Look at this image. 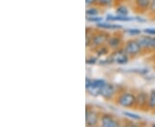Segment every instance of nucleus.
<instances>
[{
  "instance_id": "6",
  "label": "nucleus",
  "mask_w": 155,
  "mask_h": 127,
  "mask_svg": "<svg viewBox=\"0 0 155 127\" xmlns=\"http://www.w3.org/2000/svg\"><path fill=\"white\" fill-rule=\"evenodd\" d=\"M99 120V114L92 111L91 109L89 110L86 108V113H85V125L87 126H96L98 124Z\"/></svg>"
},
{
  "instance_id": "5",
  "label": "nucleus",
  "mask_w": 155,
  "mask_h": 127,
  "mask_svg": "<svg viewBox=\"0 0 155 127\" xmlns=\"http://www.w3.org/2000/svg\"><path fill=\"white\" fill-rule=\"evenodd\" d=\"M116 94V87L114 84L106 83L101 90V96L105 100H112Z\"/></svg>"
},
{
  "instance_id": "17",
  "label": "nucleus",
  "mask_w": 155,
  "mask_h": 127,
  "mask_svg": "<svg viewBox=\"0 0 155 127\" xmlns=\"http://www.w3.org/2000/svg\"><path fill=\"white\" fill-rule=\"evenodd\" d=\"M116 12L120 16H128V10L125 5H119L116 8Z\"/></svg>"
},
{
  "instance_id": "20",
  "label": "nucleus",
  "mask_w": 155,
  "mask_h": 127,
  "mask_svg": "<svg viewBox=\"0 0 155 127\" xmlns=\"http://www.w3.org/2000/svg\"><path fill=\"white\" fill-rule=\"evenodd\" d=\"M123 115L126 116L127 118H129L131 119H134V120H140L141 119V117L136 114V113H131V112H123Z\"/></svg>"
},
{
  "instance_id": "19",
  "label": "nucleus",
  "mask_w": 155,
  "mask_h": 127,
  "mask_svg": "<svg viewBox=\"0 0 155 127\" xmlns=\"http://www.w3.org/2000/svg\"><path fill=\"white\" fill-rule=\"evenodd\" d=\"M125 33L129 34L130 36H137L141 33V30L139 28H127L125 30Z\"/></svg>"
},
{
  "instance_id": "14",
  "label": "nucleus",
  "mask_w": 155,
  "mask_h": 127,
  "mask_svg": "<svg viewBox=\"0 0 155 127\" xmlns=\"http://www.w3.org/2000/svg\"><path fill=\"white\" fill-rule=\"evenodd\" d=\"M147 107H148L149 110L155 111V90H152L150 92Z\"/></svg>"
},
{
  "instance_id": "25",
  "label": "nucleus",
  "mask_w": 155,
  "mask_h": 127,
  "mask_svg": "<svg viewBox=\"0 0 155 127\" xmlns=\"http://www.w3.org/2000/svg\"><path fill=\"white\" fill-rule=\"evenodd\" d=\"M91 83H92V80H91V79H90L89 78H85V88H86V89L91 86Z\"/></svg>"
},
{
  "instance_id": "27",
  "label": "nucleus",
  "mask_w": 155,
  "mask_h": 127,
  "mask_svg": "<svg viewBox=\"0 0 155 127\" xmlns=\"http://www.w3.org/2000/svg\"><path fill=\"white\" fill-rule=\"evenodd\" d=\"M134 20H136V21H138V22H146V20H145V19H143V18H141L140 17H136L135 18H134Z\"/></svg>"
},
{
  "instance_id": "8",
  "label": "nucleus",
  "mask_w": 155,
  "mask_h": 127,
  "mask_svg": "<svg viewBox=\"0 0 155 127\" xmlns=\"http://www.w3.org/2000/svg\"><path fill=\"white\" fill-rule=\"evenodd\" d=\"M101 125L104 127H117L119 126V122L116 120L114 117L108 114V113H104L101 119Z\"/></svg>"
},
{
  "instance_id": "18",
  "label": "nucleus",
  "mask_w": 155,
  "mask_h": 127,
  "mask_svg": "<svg viewBox=\"0 0 155 127\" xmlns=\"http://www.w3.org/2000/svg\"><path fill=\"white\" fill-rule=\"evenodd\" d=\"M115 0H97V5L101 7H109L114 4Z\"/></svg>"
},
{
  "instance_id": "4",
  "label": "nucleus",
  "mask_w": 155,
  "mask_h": 127,
  "mask_svg": "<svg viewBox=\"0 0 155 127\" xmlns=\"http://www.w3.org/2000/svg\"><path fill=\"white\" fill-rule=\"evenodd\" d=\"M110 38V35L105 32H97L93 33L92 35V40H91V46H93L95 48L99 47L101 46L107 44V41Z\"/></svg>"
},
{
  "instance_id": "23",
  "label": "nucleus",
  "mask_w": 155,
  "mask_h": 127,
  "mask_svg": "<svg viewBox=\"0 0 155 127\" xmlns=\"http://www.w3.org/2000/svg\"><path fill=\"white\" fill-rule=\"evenodd\" d=\"M85 62H86L87 65H95L97 62V59L96 57H90L86 59Z\"/></svg>"
},
{
  "instance_id": "26",
  "label": "nucleus",
  "mask_w": 155,
  "mask_h": 127,
  "mask_svg": "<svg viewBox=\"0 0 155 127\" xmlns=\"http://www.w3.org/2000/svg\"><path fill=\"white\" fill-rule=\"evenodd\" d=\"M150 11L152 12L155 13V0H152V3H151V7H150Z\"/></svg>"
},
{
  "instance_id": "12",
  "label": "nucleus",
  "mask_w": 155,
  "mask_h": 127,
  "mask_svg": "<svg viewBox=\"0 0 155 127\" xmlns=\"http://www.w3.org/2000/svg\"><path fill=\"white\" fill-rule=\"evenodd\" d=\"M97 27L101 29H105V30H116V29H121L122 27L121 25H118L116 23H112V22H99L96 23Z\"/></svg>"
},
{
  "instance_id": "24",
  "label": "nucleus",
  "mask_w": 155,
  "mask_h": 127,
  "mask_svg": "<svg viewBox=\"0 0 155 127\" xmlns=\"http://www.w3.org/2000/svg\"><path fill=\"white\" fill-rule=\"evenodd\" d=\"M97 0H85V5L86 6H92L97 5Z\"/></svg>"
},
{
  "instance_id": "28",
  "label": "nucleus",
  "mask_w": 155,
  "mask_h": 127,
  "mask_svg": "<svg viewBox=\"0 0 155 127\" xmlns=\"http://www.w3.org/2000/svg\"><path fill=\"white\" fill-rule=\"evenodd\" d=\"M153 127H155V124H153Z\"/></svg>"
},
{
  "instance_id": "7",
  "label": "nucleus",
  "mask_w": 155,
  "mask_h": 127,
  "mask_svg": "<svg viewBox=\"0 0 155 127\" xmlns=\"http://www.w3.org/2000/svg\"><path fill=\"white\" fill-rule=\"evenodd\" d=\"M142 49L153 50L155 49V36L149 37V36H141L137 40Z\"/></svg>"
},
{
  "instance_id": "16",
  "label": "nucleus",
  "mask_w": 155,
  "mask_h": 127,
  "mask_svg": "<svg viewBox=\"0 0 155 127\" xmlns=\"http://www.w3.org/2000/svg\"><path fill=\"white\" fill-rule=\"evenodd\" d=\"M109 46H105V45H104V46H101L99 47H97L96 49H97V54L98 56H104L106 54H108V52H109Z\"/></svg>"
},
{
  "instance_id": "3",
  "label": "nucleus",
  "mask_w": 155,
  "mask_h": 127,
  "mask_svg": "<svg viewBox=\"0 0 155 127\" xmlns=\"http://www.w3.org/2000/svg\"><path fill=\"white\" fill-rule=\"evenodd\" d=\"M110 59L112 64H117V65H126L129 60V56L127 55V52L124 49H116L111 55L109 57Z\"/></svg>"
},
{
  "instance_id": "9",
  "label": "nucleus",
  "mask_w": 155,
  "mask_h": 127,
  "mask_svg": "<svg viewBox=\"0 0 155 127\" xmlns=\"http://www.w3.org/2000/svg\"><path fill=\"white\" fill-rule=\"evenodd\" d=\"M148 99H149V95L147 94L146 92H140L137 95H136V105L138 106L139 109H144L145 107H147L148 106Z\"/></svg>"
},
{
  "instance_id": "15",
  "label": "nucleus",
  "mask_w": 155,
  "mask_h": 127,
  "mask_svg": "<svg viewBox=\"0 0 155 127\" xmlns=\"http://www.w3.org/2000/svg\"><path fill=\"white\" fill-rule=\"evenodd\" d=\"M99 9L97 8V7H92L91 6L90 8H88L86 11H85V14L86 16L88 17H93V16H98L99 15Z\"/></svg>"
},
{
  "instance_id": "2",
  "label": "nucleus",
  "mask_w": 155,
  "mask_h": 127,
  "mask_svg": "<svg viewBox=\"0 0 155 127\" xmlns=\"http://www.w3.org/2000/svg\"><path fill=\"white\" fill-rule=\"evenodd\" d=\"M123 49L130 58H134L141 52L142 47L137 40H129L126 42Z\"/></svg>"
},
{
  "instance_id": "22",
  "label": "nucleus",
  "mask_w": 155,
  "mask_h": 127,
  "mask_svg": "<svg viewBox=\"0 0 155 127\" xmlns=\"http://www.w3.org/2000/svg\"><path fill=\"white\" fill-rule=\"evenodd\" d=\"M143 32L150 36H155V28H147L143 30Z\"/></svg>"
},
{
  "instance_id": "10",
  "label": "nucleus",
  "mask_w": 155,
  "mask_h": 127,
  "mask_svg": "<svg viewBox=\"0 0 155 127\" xmlns=\"http://www.w3.org/2000/svg\"><path fill=\"white\" fill-rule=\"evenodd\" d=\"M152 0H134V7L138 11L146 12L150 10Z\"/></svg>"
},
{
  "instance_id": "21",
  "label": "nucleus",
  "mask_w": 155,
  "mask_h": 127,
  "mask_svg": "<svg viewBox=\"0 0 155 127\" xmlns=\"http://www.w3.org/2000/svg\"><path fill=\"white\" fill-rule=\"evenodd\" d=\"M86 21L89 22L97 23V22L103 21V17H98V16H93V17H88V16H86Z\"/></svg>"
},
{
  "instance_id": "13",
  "label": "nucleus",
  "mask_w": 155,
  "mask_h": 127,
  "mask_svg": "<svg viewBox=\"0 0 155 127\" xmlns=\"http://www.w3.org/2000/svg\"><path fill=\"white\" fill-rule=\"evenodd\" d=\"M106 20L109 21V22H130V21H133L134 20V18L133 17H128V16H120V15H117L116 16L114 15H107L106 17Z\"/></svg>"
},
{
  "instance_id": "1",
  "label": "nucleus",
  "mask_w": 155,
  "mask_h": 127,
  "mask_svg": "<svg viewBox=\"0 0 155 127\" xmlns=\"http://www.w3.org/2000/svg\"><path fill=\"white\" fill-rule=\"evenodd\" d=\"M116 103L118 106L126 108L134 107L136 105V95L133 93L123 92L116 97Z\"/></svg>"
},
{
  "instance_id": "11",
  "label": "nucleus",
  "mask_w": 155,
  "mask_h": 127,
  "mask_svg": "<svg viewBox=\"0 0 155 127\" xmlns=\"http://www.w3.org/2000/svg\"><path fill=\"white\" fill-rule=\"evenodd\" d=\"M122 45V37L120 35H111L107 41V46L110 49L116 50L120 47Z\"/></svg>"
}]
</instances>
